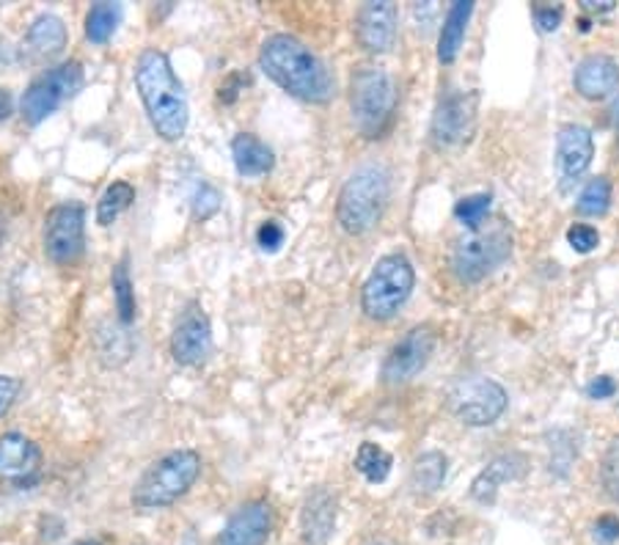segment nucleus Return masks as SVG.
Returning <instances> with one entry per match:
<instances>
[{"instance_id":"obj_21","label":"nucleus","mask_w":619,"mask_h":545,"mask_svg":"<svg viewBox=\"0 0 619 545\" xmlns=\"http://www.w3.org/2000/svg\"><path fill=\"white\" fill-rule=\"evenodd\" d=\"M471 14H474L471 0H457V3H452L449 12H446L444 18V25H441V36H437V61L452 63L457 56H460V47L463 39H466V28Z\"/></svg>"},{"instance_id":"obj_36","label":"nucleus","mask_w":619,"mask_h":545,"mask_svg":"<svg viewBox=\"0 0 619 545\" xmlns=\"http://www.w3.org/2000/svg\"><path fill=\"white\" fill-rule=\"evenodd\" d=\"M595 537L600 540V543H614V540H619V518L617 515L597 518Z\"/></svg>"},{"instance_id":"obj_9","label":"nucleus","mask_w":619,"mask_h":545,"mask_svg":"<svg viewBox=\"0 0 619 545\" xmlns=\"http://www.w3.org/2000/svg\"><path fill=\"white\" fill-rule=\"evenodd\" d=\"M510 397L493 378H463L449 392V410L468 427H490L504 416Z\"/></svg>"},{"instance_id":"obj_8","label":"nucleus","mask_w":619,"mask_h":545,"mask_svg":"<svg viewBox=\"0 0 619 545\" xmlns=\"http://www.w3.org/2000/svg\"><path fill=\"white\" fill-rule=\"evenodd\" d=\"M83 89V67L78 61L58 63L34 80L20 100V111L28 125H42L47 116L56 114L67 100Z\"/></svg>"},{"instance_id":"obj_22","label":"nucleus","mask_w":619,"mask_h":545,"mask_svg":"<svg viewBox=\"0 0 619 545\" xmlns=\"http://www.w3.org/2000/svg\"><path fill=\"white\" fill-rule=\"evenodd\" d=\"M523 466H526V461H523L521 454H501V457H495V461L474 479L471 496L477 501H482V505H490V501L495 499V494H499L501 483H510V479L521 477Z\"/></svg>"},{"instance_id":"obj_5","label":"nucleus","mask_w":619,"mask_h":545,"mask_svg":"<svg viewBox=\"0 0 619 545\" xmlns=\"http://www.w3.org/2000/svg\"><path fill=\"white\" fill-rule=\"evenodd\" d=\"M350 108L355 130L364 138H381L397 111V83L383 67H359L350 80Z\"/></svg>"},{"instance_id":"obj_16","label":"nucleus","mask_w":619,"mask_h":545,"mask_svg":"<svg viewBox=\"0 0 619 545\" xmlns=\"http://www.w3.org/2000/svg\"><path fill=\"white\" fill-rule=\"evenodd\" d=\"M42 449L23 432L0 436V479L3 483L25 485L39 474Z\"/></svg>"},{"instance_id":"obj_37","label":"nucleus","mask_w":619,"mask_h":545,"mask_svg":"<svg viewBox=\"0 0 619 545\" xmlns=\"http://www.w3.org/2000/svg\"><path fill=\"white\" fill-rule=\"evenodd\" d=\"M535 20L537 25H540V31H546V34H551V31L559 28V23H562V9H553V7H537L535 9Z\"/></svg>"},{"instance_id":"obj_11","label":"nucleus","mask_w":619,"mask_h":545,"mask_svg":"<svg viewBox=\"0 0 619 545\" xmlns=\"http://www.w3.org/2000/svg\"><path fill=\"white\" fill-rule=\"evenodd\" d=\"M477 91H457L441 100V105L432 114L430 138L437 149H452L466 143L477 127Z\"/></svg>"},{"instance_id":"obj_30","label":"nucleus","mask_w":619,"mask_h":545,"mask_svg":"<svg viewBox=\"0 0 619 545\" xmlns=\"http://www.w3.org/2000/svg\"><path fill=\"white\" fill-rule=\"evenodd\" d=\"M488 212H490V194L466 196V199H460L455 205V218L463 223V227L471 229V232H477V229L482 227Z\"/></svg>"},{"instance_id":"obj_24","label":"nucleus","mask_w":619,"mask_h":545,"mask_svg":"<svg viewBox=\"0 0 619 545\" xmlns=\"http://www.w3.org/2000/svg\"><path fill=\"white\" fill-rule=\"evenodd\" d=\"M446 479V457L441 452H424L416 457L413 472H410V485L416 494H435Z\"/></svg>"},{"instance_id":"obj_10","label":"nucleus","mask_w":619,"mask_h":545,"mask_svg":"<svg viewBox=\"0 0 619 545\" xmlns=\"http://www.w3.org/2000/svg\"><path fill=\"white\" fill-rule=\"evenodd\" d=\"M85 251V210L78 201H67L47 212L45 254L56 265H74Z\"/></svg>"},{"instance_id":"obj_39","label":"nucleus","mask_w":619,"mask_h":545,"mask_svg":"<svg viewBox=\"0 0 619 545\" xmlns=\"http://www.w3.org/2000/svg\"><path fill=\"white\" fill-rule=\"evenodd\" d=\"M614 392H617V383H614V378H608V375L595 378V381L586 386L589 399H608V397H614Z\"/></svg>"},{"instance_id":"obj_29","label":"nucleus","mask_w":619,"mask_h":545,"mask_svg":"<svg viewBox=\"0 0 619 545\" xmlns=\"http://www.w3.org/2000/svg\"><path fill=\"white\" fill-rule=\"evenodd\" d=\"M608 207H611V182L606 176H595V179L586 182V188L579 196V205H575L579 216L600 218L606 216Z\"/></svg>"},{"instance_id":"obj_14","label":"nucleus","mask_w":619,"mask_h":545,"mask_svg":"<svg viewBox=\"0 0 619 545\" xmlns=\"http://www.w3.org/2000/svg\"><path fill=\"white\" fill-rule=\"evenodd\" d=\"M592 158H595V141H592V132L584 125L559 127L557 169L564 190L586 174V169L592 165Z\"/></svg>"},{"instance_id":"obj_19","label":"nucleus","mask_w":619,"mask_h":545,"mask_svg":"<svg viewBox=\"0 0 619 545\" xmlns=\"http://www.w3.org/2000/svg\"><path fill=\"white\" fill-rule=\"evenodd\" d=\"M336 529V496L328 488H314L301 510V532L308 545H325Z\"/></svg>"},{"instance_id":"obj_15","label":"nucleus","mask_w":619,"mask_h":545,"mask_svg":"<svg viewBox=\"0 0 619 545\" xmlns=\"http://www.w3.org/2000/svg\"><path fill=\"white\" fill-rule=\"evenodd\" d=\"M273 529V510L268 501H248L240 507L212 545H265Z\"/></svg>"},{"instance_id":"obj_32","label":"nucleus","mask_w":619,"mask_h":545,"mask_svg":"<svg viewBox=\"0 0 619 545\" xmlns=\"http://www.w3.org/2000/svg\"><path fill=\"white\" fill-rule=\"evenodd\" d=\"M218 210H221V194H218L212 185L201 182L194 194V218L196 221H207V218L215 216Z\"/></svg>"},{"instance_id":"obj_6","label":"nucleus","mask_w":619,"mask_h":545,"mask_svg":"<svg viewBox=\"0 0 619 545\" xmlns=\"http://www.w3.org/2000/svg\"><path fill=\"white\" fill-rule=\"evenodd\" d=\"M512 245H515V237H512L506 221L488 223V227L482 223L477 232L457 240L455 251H452V270L463 285H479L510 259Z\"/></svg>"},{"instance_id":"obj_25","label":"nucleus","mask_w":619,"mask_h":545,"mask_svg":"<svg viewBox=\"0 0 619 545\" xmlns=\"http://www.w3.org/2000/svg\"><path fill=\"white\" fill-rule=\"evenodd\" d=\"M121 23L119 3H94L85 14V39L92 45H105L116 34Z\"/></svg>"},{"instance_id":"obj_31","label":"nucleus","mask_w":619,"mask_h":545,"mask_svg":"<svg viewBox=\"0 0 619 545\" xmlns=\"http://www.w3.org/2000/svg\"><path fill=\"white\" fill-rule=\"evenodd\" d=\"M603 488L619 505V436L608 443L603 457Z\"/></svg>"},{"instance_id":"obj_35","label":"nucleus","mask_w":619,"mask_h":545,"mask_svg":"<svg viewBox=\"0 0 619 545\" xmlns=\"http://www.w3.org/2000/svg\"><path fill=\"white\" fill-rule=\"evenodd\" d=\"M20 389H23V383H20V378H12V375H0V419L12 410L14 399H17Z\"/></svg>"},{"instance_id":"obj_40","label":"nucleus","mask_w":619,"mask_h":545,"mask_svg":"<svg viewBox=\"0 0 619 545\" xmlns=\"http://www.w3.org/2000/svg\"><path fill=\"white\" fill-rule=\"evenodd\" d=\"M586 12H611L614 0H584Z\"/></svg>"},{"instance_id":"obj_27","label":"nucleus","mask_w":619,"mask_h":545,"mask_svg":"<svg viewBox=\"0 0 619 545\" xmlns=\"http://www.w3.org/2000/svg\"><path fill=\"white\" fill-rule=\"evenodd\" d=\"M132 201H136V188H132L130 182L119 179V182H114V185H108L105 194L100 196V201H97L100 227H110V223H114L121 212L130 210Z\"/></svg>"},{"instance_id":"obj_7","label":"nucleus","mask_w":619,"mask_h":545,"mask_svg":"<svg viewBox=\"0 0 619 545\" xmlns=\"http://www.w3.org/2000/svg\"><path fill=\"white\" fill-rule=\"evenodd\" d=\"M416 287V270L405 254H388L377 259L372 267L370 279L364 281L361 290V309L370 320H392L405 301L410 298Z\"/></svg>"},{"instance_id":"obj_33","label":"nucleus","mask_w":619,"mask_h":545,"mask_svg":"<svg viewBox=\"0 0 619 545\" xmlns=\"http://www.w3.org/2000/svg\"><path fill=\"white\" fill-rule=\"evenodd\" d=\"M568 243L573 245V251H579V254H589V251H595L597 245H600V234H597V229L589 227V223H573V227L568 229Z\"/></svg>"},{"instance_id":"obj_17","label":"nucleus","mask_w":619,"mask_h":545,"mask_svg":"<svg viewBox=\"0 0 619 545\" xmlns=\"http://www.w3.org/2000/svg\"><path fill=\"white\" fill-rule=\"evenodd\" d=\"M355 34L364 50L386 53L397 39V7L381 0V3H364L355 18Z\"/></svg>"},{"instance_id":"obj_38","label":"nucleus","mask_w":619,"mask_h":545,"mask_svg":"<svg viewBox=\"0 0 619 545\" xmlns=\"http://www.w3.org/2000/svg\"><path fill=\"white\" fill-rule=\"evenodd\" d=\"M245 83H248V74L243 72H234L232 78L226 80V83L221 85V91H218V97L223 100V103H234L240 94V89H245Z\"/></svg>"},{"instance_id":"obj_4","label":"nucleus","mask_w":619,"mask_h":545,"mask_svg":"<svg viewBox=\"0 0 619 545\" xmlns=\"http://www.w3.org/2000/svg\"><path fill=\"white\" fill-rule=\"evenodd\" d=\"M201 474V457L194 449H174L143 472L132 488V507L163 510L183 499Z\"/></svg>"},{"instance_id":"obj_13","label":"nucleus","mask_w":619,"mask_h":545,"mask_svg":"<svg viewBox=\"0 0 619 545\" xmlns=\"http://www.w3.org/2000/svg\"><path fill=\"white\" fill-rule=\"evenodd\" d=\"M212 352V325L199 303H190L171 334V356L183 367H201Z\"/></svg>"},{"instance_id":"obj_18","label":"nucleus","mask_w":619,"mask_h":545,"mask_svg":"<svg viewBox=\"0 0 619 545\" xmlns=\"http://www.w3.org/2000/svg\"><path fill=\"white\" fill-rule=\"evenodd\" d=\"M573 85L584 100H606L619 89V63L611 56H586L575 67Z\"/></svg>"},{"instance_id":"obj_2","label":"nucleus","mask_w":619,"mask_h":545,"mask_svg":"<svg viewBox=\"0 0 619 545\" xmlns=\"http://www.w3.org/2000/svg\"><path fill=\"white\" fill-rule=\"evenodd\" d=\"M136 89L147 108L154 132L163 141H179L188 132L190 108L183 80L176 78L171 58L163 50H143L136 61Z\"/></svg>"},{"instance_id":"obj_26","label":"nucleus","mask_w":619,"mask_h":545,"mask_svg":"<svg viewBox=\"0 0 619 545\" xmlns=\"http://www.w3.org/2000/svg\"><path fill=\"white\" fill-rule=\"evenodd\" d=\"M392 466H394V457L386 452V449L377 447V443L372 441L361 443L359 454H355V472L364 474L366 483L372 485L386 483L388 474H392Z\"/></svg>"},{"instance_id":"obj_1","label":"nucleus","mask_w":619,"mask_h":545,"mask_svg":"<svg viewBox=\"0 0 619 545\" xmlns=\"http://www.w3.org/2000/svg\"><path fill=\"white\" fill-rule=\"evenodd\" d=\"M259 67L276 85L312 105H325L334 100L336 80L330 69L319 61L317 53L308 50L301 39L290 34H276L265 39L259 50Z\"/></svg>"},{"instance_id":"obj_44","label":"nucleus","mask_w":619,"mask_h":545,"mask_svg":"<svg viewBox=\"0 0 619 545\" xmlns=\"http://www.w3.org/2000/svg\"><path fill=\"white\" fill-rule=\"evenodd\" d=\"M366 545H388V543H381V540H375V543H366Z\"/></svg>"},{"instance_id":"obj_3","label":"nucleus","mask_w":619,"mask_h":545,"mask_svg":"<svg viewBox=\"0 0 619 545\" xmlns=\"http://www.w3.org/2000/svg\"><path fill=\"white\" fill-rule=\"evenodd\" d=\"M392 199V171L383 163H364L350 174L336 201V221L347 234H366L381 223Z\"/></svg>"},{"instance_id":"obj_23","label":"nucleus","mask_w":619,"mask_h":545,"mask_svg":"<svg viewBox=\"0 0 619 545\" xmlns=\"http://www.w3.org/2000/svg\"><path fill=\"white\" fill-rule=\"evenodd\" d=\"M25 39H28L31 50L39 53V56L52 58V56H58L63 47H67L69 34H67V25H63L61 18H56V14H39V18L31 23L28 36H25Z\"/></svg>"},{"instance_id":"obj_12","label":"nucleus","mask_w":619,"mask_h":545,"mask_svg":"<svg viewBox=\"0 0 619 545\" xmlns=\"http://www.w3.org/2000/svg\"><path fill=\"white\" fill-rule=\"evenodd\" d=\"M432 352H435V331H432L430 325H416V328H410L386 356V363H383L381 372L383 383H386V386L410 383L424 370L427 363H430Z\"/></svg>"},{"instance_id":"obj_34","label":"nucleus","mask_w":619,"mask_h":545,"mask_svg":"<svg viewBox=\"0 0 619 545\" xmlns=\"http://www.w3.org/2000/svg\"><path fill=\"white\" fill-rule=\"evenodd\" d=\"M284 237L287 232L279 221H265L259 227V232H256V243H259L261 251H268V254H276L284 245Z\"/></svg>"},{"instance_id":"obj_42","label":"nucleus","mask_w":619,"mask_h":545,"mask_svg":"<svg viewBox=\"0 0 619 545\" xmlns=\"http://www.w3.org/2000/svg\"><path fill=\"white\" fill-rule=\"evenodd\" d=\"M72 545H103V543H97V540H78V543Z\"/></svg>"},{"instance_id":"obj_43","label":"nucleus","mask_w":619,"mask_h":545,"mask_svg":"<svg viewBox=\"0 0 619 545\" xmlns=\"http://www.w3.org/2000/svg\"><path fill=\"white\" fill-rule=\"evenodd\" d=\"M3 232H7V223H3V218H0V240H3Z\"/></svg>"},{"instance_id":"obj_28","label":"nucleus","mask_w":619,"mask_h":545,"mask_svg":"<svg viewBox=\"0 0 619 545\" xmlns=\"http://www.w3.org/2000/svg\"><path fill=\"white\" fill-rule=\"evenodd\" d=\"M110 287H114V301L116 312H119V323L130 325L136 320V290H132L130 279V267H127V256L114 267V276H110Z\"/></svg>"},{"instance_id":"obj_20","label":"nucleus","mask_w":619,"mask_h":545,"mask_svg":"<svg viewBox=\"0 0 619 545\" xmlns=\"http://www.w3.org/2000/svg\"><path fill=\"white\" fill-rule=\"evenodd\" d=\"M232 158H234V169H237V174L245 176V179H256V176L270 174L276 165L273 149L261 141V138L250 136V132H240V136H234Z\"/></svg>"},{"instance_id":"obj_41","label":"nucleus","mask_w":619,"mask_h":545,"mask_svg":"<svg viewBox=\"0 0 619 545\" xmlns=\"http://www.w3.org/2000/svg\"><path fill=\"white\" fill-rule=\"evenodd\" d=\"M12 114V94L7 89H0V119H7Z\"/></svg>"}]
</instances>
